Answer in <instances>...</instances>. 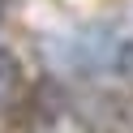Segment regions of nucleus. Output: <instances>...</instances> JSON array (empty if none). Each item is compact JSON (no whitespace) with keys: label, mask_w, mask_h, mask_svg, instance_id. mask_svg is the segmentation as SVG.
Wrapping results in <instances>:
<instances>
[{"label":"nucleus","mask_w":133,"mask_h":133,"mask_svg":"<svg viewBox=\"0 0 133 133\" xmlns=\"http://www.w3.org/2000/svg\"><path fill=\"white\" fill-rule=\"evenodd\" d=\"M77 116L90 133H133V103L120 95H90L86 103H77Z\"/></svg>","instance_id":"1"},{"label":"nucleus","mask_w":133,"mask_h":133,"mask_svg":"<svg viewBox=\"0 0 133 133\" xmlns=\"http://www.w3.org/2000/svg\"><path fill=\"white\" fill-rule=\"evenodd\" d=\"M22 99H26V69H22L17 52L0 47V116H13Z\"/></svg>","instance_id":"2"},{"label":"nucleus","mask_w":133,"mask_h":133,"mask_svg":"<svg viewBox=\"0 0 133 133\" xmlns=\"http://www.w3.org/2000/svg\"><path fill=\"white\" fill-rule=\"evenodd\" d=\"M116 69H120V77L133 82V43H124L120 52H116Z\"/></svg>","instance_id":"3"}]
</instances>
